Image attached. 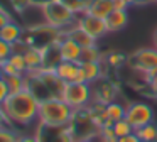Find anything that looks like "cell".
Listing matches in <instances>:
<instances>
[{"label": "cell", "mask_w": 157, "mask_h": 142, "mask_svg": "<svg viewBox=\"0 0 157 142\" xmlns=\"http://www.w3.org/2000/svg\"><path fill=\"white\" fill-rule=\"evenodd\" d=\"M4 110L9 117L10 127L24 128L39 122V100L27 90L10 93L4 101Z\"/></svg>", "instance_id": "1"}, {"label": "cell", "mask_w": 157, "mask_h": 142, "mask_svg": "<svg viewBox=\"0 0 157 142\" xmlns=\"http://www.w3.org/2000/svg\"><path fill=\"white\" fill-rule=\"evenodd\" d=\"M75 108L63 98H49L39 101V122L46 127H68L73 118Z\"/></svg>", "instance_id": "2"}, {"label": "cell", "mask_w": 157, "mask_h": 142, "mask_svg": "<svg viewBox=\"0 0 157 142\" xmlns=\"http://www.w3.org/2000/svg\"><path fill=\"white\" fill-rule=\"evenodd\" d=\"M41 12H42V20L59 30H66L73 24H76V17H78L61 0H52V2L46 3L44 7H41Z\"/></svg>", "instance_id": "3"}, {"label": "cell", "mask_w": 157, "mask_h": 142, "mask_svg": "<svg viewBox=\"0 0 157 142\" xmlns=\"http://www.w3.org/2000/svg\"><path fill=\"white\" fill-rule=\"evenodd\" d=\"M68 128L71 130L75 140H85V139H96L101 127L95 122L90 108L85 107V108H76L73 112V118L69 122Z\"/></svg>", "instance_id": "4"}, {"label": "cell", "mask_w": 157, "mask_h": 142, "mask_svg": "<svg viewBox=\"0 0 157 142\" xmlns=\"http://www.w3.org/2000/svg\"><path fill=\"white\" fill-rule=\"evenodd\" d=\"M63 100L73 108H85L93 101V88L90 83L83 81H73L66 83L64 91H63Z\"/></svg>", "instance_id": "5"}, {"label": "cell", "mask_w": 157, "mask_h": 142, "mask_svg": "<svg viewBox=\"0 0 157 142\" xmlns=\"http://www.w3.org/2000/svg\"><path fill=\"white\" fill-rule=\"evenodd\" d=\"M127 64L142 76L150 74L157 69V49L155 47H142L127 57Z\"/></svg>", "instance_id": "6"}, {"label": "cell", "mask_w": 157, "mask_h": 142, "mask_svg": "<svg viewBox=\"0 0 157 142\" xmlns=\"http://www.w3.org/2000/svg\"><path fill=\"white\" fill-rule=\"evenodd\" d=\"M154 117H155V113H154L152 107L149 103L132 101V103H128L125 107V118L130 122V125L135 130L147 124H150V122H154Z\"/></svg>", "instance_id": "7"}, {"label": "cell", "mask_w": 157, "mask_h": 142, "mask_svg": "<svg viewBox=\"0 0 157 142\" xmlns=\"http://www.w3.org/2000/svg\"><path fill=\"white\" fill-rule=\"evenodd\" d=\"M76 24H78L83 30H86L91 37H95V39H100V37H103L108 32L105 19H100V17L91 15V14H88V12L79 14V15L76 17Z\"/></svg>", "instance_id": "8"}, {"label": "cell", "mask_w": 157, "mask_h": 142, "mask_svg": "<svg viewBox=\"0 0 157 142\" xmlns=\"http://www.w3.org/2000/svg\"><path fill=\"white\" fill-rule=\"evenodd\" d=\"M93 88V101H98V103L108 105L112 101H115L117 95H118V86L113 85L110 80H105V78H100L98 81L91 85Z\"/></svg>", "instance_id": "9"}, {"label": "cell", "mask_w": 157, "mask_h": 142, "mask_svg": "<svg viewBox=\"0 0 157 142\" xmlns=\"http://www.w3.org/2000/svg\"><path fill=\"white\" fill-rule=\"evenodd\" d=\"M37 128L36 135L41 142H76L68 127H46L37 124Z\"/></svg>", "instance_id": "10"}, {"label": "cell", "mask_w": 157, "mask_h": 142, "mask_svg": "<svg viewBox=\"0 0 157 142\" xmlns=\"http://www.w3.org/2000/svg\"><path fill=\"white\" fill-rule=\"evenodd\" d=\"M103 76V63H91V61H79L78 81L93 85Z\"/></svg>", "instance_id": "11"}, {"label": "cell", "mask_w": 157, "mask_h": 142, "mask_svg": "<svg viewBox=\"0 0 157 142\" xmlns=\"http://www.w3.org/2000/svg\"><path fill=\"white\" fill-rule=\"evenodd\" d=\"M58 46H59V53H61L63 61H75V63H79V61H81L83 47L79 46V44H76L71 37L64 36V32H63V37L59 39Z\"/></svg>", "instance_id": "12"}, {"label": "cell", "mask_w": 157, "mask_h": 142, "mask_svg": "<svg viewBox=\"0 0 157 142\" xmlns=\"http://www.w3.org/2000/svg\"><path fill=\"white\" fill-rule=\"evenodd\" d=\"M54 71L64 83H73V81H78L79 63H75V61H61L56 66Z\"/></svg>", "instance_id": "13"}, {"label": "cell", "mask_w": 157, "mask_h": 142, "mask_svg": "<svg viewBox=\"0 0 157 142\" xmlns=\"http://www.w3.org/2000/svg\"><path fill=\"white\" fill-rule=\"evenodd\" d=\"M64 32V36L71 37L73 41H75L76 44H79L81 47H88V46H93V44H96V39L95 37H91L86 30H83L81 27L78 26V24H73L71 27H68L66 30H63Z\"/></svg>", "instance_id": "14"}, {"label": "cell", "mask_w": 157, "mask_h": 142, "mask_svg": "<svg viewBox=\"0 0 157 142\" xmlns=\"http://www.w3.org/2000/svg\"><path fill=\"white\" fill-rule=\"evenodd\" d=\"M105 22H106L108 32H118V30L125 29L127 22H128V12H127V10H122V9H115L105 19Z\"/></svg>", "instance_id": "15"}, {"label": "cell", "mask_w": 157, "mask_h": 142, "mask_svg": "<svg viewBox=\"0 0 157 142\" xmlns=\"http://www.w3.org/2000/svg\"><path fill=\"white\" fill-rule=\"evenodd\" d=\"M22 32H24V29H22L21 26H19L15 20H10V22H7L2 29H0V39L7 41L9 44H12L14 46L15 42H19L22 37Z\"/></svg>", "instance_id": "16"}, {"label": "cell", "mask_w": 157, "mask_h": 142, "mask_svg": "<svg viewBox=\"0 0 157 142\" xmlns=\"http://www.w3.org/2000/svg\"><path fill=\"white\" fill-rule=\"evenodd\" d=\"M113 10H115L113 0H93L91 5L86 9V12L91 14V15L100 17V19H106Z\"/></svg>", "instance_id": "17"}, {"label": "cell", "mask_w": 157, "mask_h": 142, "mask_svg": "<svg viewBox=\"0 0 157 142\" xmlns=\"http://www.w3.org/2000/svg\"><path fill=\"white\" fill-rule=\"evenodd\" d=\"M27 71H39L42 68V51L39 47H27L24 51Z\"/></svg>", "instance_id": "18"}, {"label": "cell", "mask_w": 157, "mask_h": 142, "mask_svg": "<svg viewBox=\"0 0 157 142\" xmlns=\"http://www.w3.org/2000/svg\"><path fill=\"white\" fill-rule=\"evenodd\" d=\"M135 134L140 137L142 142H157V124L155 122H150V124L137 128Z\"/></svg>", "instance_id": "19"}, {"label": "cell", "mask_w": 157, "mask_h": 142, "mask_svg": "<svg viewBox=\"0 0 157 142\" xmlns=\"http://www.w3.org/2000/svg\"><path fill=\"white\" fill-rule=\"evenodd\" d=\"M105 115H106V120H112V122L125 118V107L122 103H118V101H112V103L106 105Z\"/></svg>", "instance_id": "20"}, {"label": "cell", "mask_w": 157, "mask_h": 142, "mask_svg": "<svg viewBox=\"0 0 157 142\" xmlns=\"http://www.w3.org/2000/svg\"><path fill=\"white\" fill-rule=\"evenodd\" d=\"M9 85L10 93H19V91L25 90V76L24 74H14V76H4Z\"/></svg>", "instance_id": "21"}, {"label": "cell", "mask_w": 157, "mask_h": 142, "mask_svg": "<svg viewBox=\"0 0 157 142\" xmlns=\"http://www.w3.org/2000/svg\"><path fill=\"white\" fill-rule=\"evenodd\" d=\"M112 128H113V132H115V135H117L118 139H120V137H125V135L132 134V132H135V128L130 125V122L127 120V118H120V120L113 122Z\"/></svg>", "instance_id": "22"}, {"label": "cell", "mask_w": 157, "mask_h": 142, "mask_svg": "<svg viewBox=\"0 0 157 142\" xmlns=\"http://www.w3.org/2000/svg\"><path fill=\"white\" fill-rule=\"evenodd\" d=\"M103 54L100 53V49L96 47V44L88 47H83L81 51V61H91V63H101Z\"/></svg>", "instance_id": "23"}, {"label": "cell", "mask_w": 157, "mask_h": 142, "mask_svg": "<svg viewBox=\"0 0 157 142\" xmlns=\"http://www.w3.org/2000/svg\"><path fill=\"white\" fill-rule=\"evenodd\" d=\"M19 135L21 134L17 132V128L10 127V125L0 127V142H17Z\"/></svg>", "instance_id": "24"}, {"label": "cell", "mask_w": 157, "mask_h": 142, "mask_svg": "<svg viewBox=\"0 0 157 142\" xmlns=\"http://www.w3.org/2000/svg\"><path fill=\"white\" fill-rule=\"evenodd\" d=\"M9 61H10L22 74L27 73V64H25V59H24V53H12V56L9 57Z\"/></svg>", "instance_id": "25"}, {"label": "cell", "mask_w": 157, "mask_h": 142, "mask_svg": "<svg viewBox=\"0 0 157 142\" xmlns=\"http://www.w3.org/2000/svg\"><path fill=\"white\" fill-rule=\"evenodd\" d=\"M105 61H106V64H108V66L118 68V66H122L123 63H127V57L123 56L122 53H108L105 56Z\"/></svg>", "instance_id": "26"}, {"label": "cell", "mask_w": 157, "mask_h": 142, "mask_svg": "<svg viewBox=\"0 0 157 142\" xmlns=\"http://www.w3.org/2000/svg\"><path fill=\"white\" fill-rule=\"evenodd\" d=\"M98 139H100L101 142H117V140H118V137L115 135L112 125H103V127L100 128Z\"/></svg>", "instance_id": "27"}, {"label": "cell", "mask_w": 157, "mask_h": 142, "mask_svg": "<svg viewBox=\"0 0 157 142\" xmlns=\"http://www.w3.org/2000/svg\"><path fill=\"white\" fill-rule=\"evenodd\" d=\"M12 53H14L12 44H9L7 41H4V39H0V64H4L5 61L12 56Z\"/></svg>", "instance_id": "28"}, {"label": "cell", "mask_w": 157, "mask_h": 142, "mask_svg": "<svg viewBox=\"0 0 157 142\" xmlns=\"http://www.w3.org/2000/svg\"><path fill=\"white\" fill-rule=\"evenodd\" d=\"M10 7L17 14H24L29 7H32L31 0H10Z\"/></svg>", "instance_id": "29"}, {"label": "cell", "mask_w": 157, "mask_h": 142, "mask_svg": "<svg viewBox=\"0 0 157 142\" xmlns=\"http://www.w3.org/2000/svg\"><path fill=\"white\" fill-rule=\"evenodd\" d=\"M2 71H4V76H14V74H22L21 71H19L17 68H15L9 59L5 61L4 64H2Z\"/></svg>", "instance_id": "30"}, {"label": "cell", "mask_w": 157, "mask_h": 142, "mask_svg": "<svg viewBox=\"0 0 157 142\" xmlns=\"http://www.w3.org/2000/svg\"><path fill=\"white\" fill-rule=\"evenodd\" d=\"M9 95H10V90H9L7 81H5V78H0V105L7 100Z\"/></svg>", "instance_id": "31"}, {"label": "cell", "mask_w": 157, "mask_h": 142, "mask_svg": "<svg viewBox=\"0 0 157 142\" xmlns=\"http://www.w3.org/2000/svg\"><path fill=\"white\" fill-rule=\"evenodd\" d=\"M144 80L147 81V85H149V90L152 91L154 95H157V74L147 76V78H144Z\"/></svg>", "instance_id": "32"}, {"label": "cell", "mask_w": 157, "mask_h": 142, "mask_svg": "<svg viewBox=\"0 0 157 142\" xmlns=\"http://www.w3.org/2000/svg\"><path fill=\"white\" fill-rule=\"evenodd\" d=\"M10 20H12V17H10V14H9V10L0 9V29H2L7 22H10Z\"/></svg>", "instance_id": "33"}, {"label": "cell", "mask_w": 157, "mask_h": 142, "mask_svg": "<svg viewBox=\"0 0 157 142\" xmlns=\"http://www.w3.org/2000/svg\"><path fill=\"white\" fill-rule=\"evenodd\" d=\"M117 142H142V140H140V137L135 134V132H132V134L125 135V137H120Z\"/></svg>", "instance_id": "34"}, {"label": "cell", "mask_w": 157, "mask_h": 142, "mask_svg": "<svg viewBox=\"0 0 157 142\" xmlns=\"http://www.w3.org/2000/svg\"><path fill=\"white\" fill-rule=\"evenodd\" d=\"M4 125H10V122H9V117L4 110V105H0V127H4Z\"/></svg>", "instance_id": "35"}, {"label": "cell", "mask_w": 157, "mask_h": 142, "mask_svg": "<svg viewBox=\"0 0 157 142\" xmlns=\"http://www.w3.org/2000/svg\"><path fill=\"white\" fill-rule=\"evenodd\" d=\"M17 142H41V140H39V137H37V135H19V140Z\"/></svg>", "instance_id": "36"}, {"label": "cell", "mask_w": 157, "mask_h": 142, "mask_svg": "<svg viewBox=\"0 0 157 142\" xmlns=\"http://www.w3.org/2000/svg\"><path fill=\"white\" fill-rule=\"evenodd\" d=\"M113 5H115V9H122V10H127V9H128V5H127L123 0H113Z\"/></svg>", "instance_id": "37"}, {"label": "cell", "mask_w": 157, "mask_h": 142, "mask_svg": "<svg viewBox=\"0 0 157 142\" xmlns=\"http://www.w3.org/2000/svg\"><path fill=\"white\" fill-rule=\"evenodd\" d=\"M49 2H52V0H31V3L34 7H44L46 3H49Z\"/></svg>", "instance_id": "38"}, {"label": "cell", "mask_w": 157, "mask_h": 142, "mask_svg": "<svg viewBox=\"0 0 157 142\" xmlns=\"http://www.w3.org/2000/svg\"><path fill=\"white\" fill-rule=\"evenodd\" d=\"M91 2H93V0H79V3H81V5L85 7V10L88 9L90 5H91Z\"/></svg>", "instance_id": "39"}, {"label": "cell", "mask_w": 157, "mask_h": 142, "mask_svg": "<svg viewBox=\"0 0 157 142\" xmlns=\"http://www.w3.org/2000/svg\"><path fill=\"white\" fill-rule=\"evenodd\" d=\"M152 44H154V47L157 49V29L154 30V34H152Z\"/></svg>", "instance_id": "40"}, {"label": "cell", "mask_w": 157, "mask_h": 142, "mask_svg": "<svg viewBox=\"0 0 157 142\" xmlns=\"http://www.w3.org/2000/svg\"><path fill=\"white\" fill-rule=\"evenodd\" d=\"M123 2H125L127 3V5H139V0H123Z\"/></svg>", "instance_id": "41"}, {"label": "cell", "mask_w": 157, "mask_h": 142, "mask_svg": "<svg viewBox=\"0 0 157 142\" xmlns=\"http://www.w3.org/2000/svg\"><path fill=\"white\" fill-rule=\"evenodd\" d=\"M95 139H85V140H76V142H93Z\"/></svg>", "instance_id": "42"}, {"label": "cell", "mask_w": 157, "mask_h": 142, "mask_svg": "<svg viewBox=\"0 0 157 142\" xmlns=\"http://www.w3.org/2000/svg\"><path fill=\"white\" fill-rule=\"evenodd\" d=\"M0 78H4V71H2V64H0Z\"/></svg>", "instance_id": "43"}]
</instances>
